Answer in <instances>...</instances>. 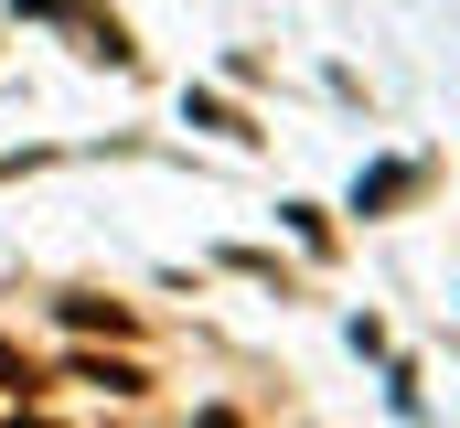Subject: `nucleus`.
Here are the masks:
<instances>
[{"label": "nucleus", "instance_id": "f257e3e1", "mask_svg": "<svg viewBox=\"0 0 460 428\" xmlns=\"http://www.w3.org/2000/svg\"><path fill=\"white\" fill-rule=\"evenodd\" d=\"M193 129H215V139H257V129H246L226 97H193Z\"/></svg>", "mask_w": 460, "mask_h": 428}, {"label": "nucleus", "instance_id": "f03ea898", "mask_svg": "<svg viewBox=\"0 0 460 428\" xmlns=\"http://www.w3.org/2000/svg\"><path fill=\"white\" fill-rule=\"evenodd\" d=\"M75 375H86V386H108V397H139V386H150L139 364H75Z\"/></svg>", "mask_w": 460, "mask_h": 428}, {"label": "nucleus", "instance_id": "7ed1b4c3", "mask_svg": "<svg viewBox=\"0 0 460 428\" xmlns=\"http://www.w3.org/2000/svg\"><path fill=\"white\" fill-rule=\"evenodd\" d=\"M65 321L75 332H128V311H108V300H65Z\"/></svg>", "mask_w": 460, "mask_h": 428}, {"label": "nucleus", "instance_id": "20e7f679", "mask_svg": "<svg viewBox=\"0 0 460 428\" xmlns=\"http://www.w3.org/2000/svg\"><path fill=\"white\" fill-rule=\"evenodd\" d=\"M0 386H22V397H32V364H22L11 343H0Z\"/></svg>", "mask_w": 460, "mask_h": 428}, {"label": "nucleus", "instance_id": "39448f33", "mask_svg": "<svg viewBox=\"0 0 460 428\" xmlns=\"http://www.w3.org/2000/svg\"><path fill=\"white\" fill-rule=\"evenodd\" d=\"M193 428H246V418H235V407H204V418H193Z\"/></svg>", "mask_w": 460, "mask_h": 428}, {"label": "nucleus", "instance_id": "423d86ee", "mask_svg": "<svg viewBox=\"0 0 460 428\" xmlns=\"http://www.w3.org/2000/svg\"><path fill=\"white\" fill-rule=\"evenodd\" d=\"M0 428H54V418H0Z\"/></svg>", "mask_w": 460, "mask_h": 428}]
</instances>
